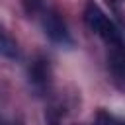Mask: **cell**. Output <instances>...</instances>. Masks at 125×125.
<instances>
[{
	"label": "cell",
	"mask_w": 125,
	"mask_h": 125,
	"mask_svg": "<svg viewBox=\"0 0 125 125\" xmlns=\"http://www.w3.org/2000/svg\"><path fill=\"white\" fill-rule=\"evenodd\" d=\"M25 8L31 16H35L39 20V25L43 29V33L57 45L61 47H72V37H70V31L64 23V20L61 18V14L47 6L43 0H25Z\"/></svg>",
	"instance_id": "1"
},
{
	"label": "cell",
	"mask_w": 125,
	"mask_h": 125,
	"mask_svg": "<svg viewBox=\"0 0 125 125\" xmlns=\"http://www.w3.org/2000/svg\"><path fill=\"white\" fill-rule=\"evenodd\" d=\"M84 21H86L88 29L94 31L105 45H113V43L123 41V35H121V31L117 29V25L105 16V12H104L94 0H88V2H86Z\"/></svg>",
	"instance_id": "2"
},
{
	"label": "cell",
	"mask_w": 125,
	"mask_h": 125,
	"mask_svg": "<svg viewBox=\"0 0 125 125\" xmlns=\"http://www.w3.org/2000/svg\"><path fill=\"white\" fill-rule=\"evenodd\" d=\"M107 47V66L115 80L125 82V41L105 45Z\"/></svg>",
	"instance_id": "3"
},
{
	"label": "cell",
	"mask_w": 125,
	"mask_h": 125,
	"mask_svg": "<svg viewBox=\"0 0 125 125\" xmlns=\"http://www.w3.org/2000/svg\"><path fill=\"white\" fill-rule=\"evenodd\" d=\"M107 2H109V4H113V6H117V4H119V2H123V0H107Z\"/></svg>",
	"instance_id": "6"
},
{
	"label": "cell",
	"mask_w": 125,
	"mask_h": 125,
	"mask_svg": "<svg viewBox=\"0 0 125 125\" xmlns=\"http://www.w3.org/2000/svg\"><path fill=\"white\" fill-rule=\"evenodd\" d=\"M29 82L35 90H45L51 82V70H49V61L37 59L29 66Z\"/></svg>",
	"instance_id": "4"
},
{
	"label": "cell",
	"mask_w": 125,
	"mask_h": 125,
	"mask_svg": "<svg viewBox=\"0 0 125 125\" xmlns=\"http://www.w3.org/2000/svg\"><path fill=\"white\" fill-rule=\"evenodd\" d=\"M94 125H125V119L102 109V111H98V115H96V123H94Z\"/></svg>",
	"instance_id": "5"
},
{
	"label": "cell",
	"mask_w": 125,
	"mask_h": 125,
	"mask_svg": "<svg viewBox=\"0 0 125 125\" xmlns=\"http://www.w3.org/2000/svg\"><path fill=\"white\" fill-rule=\"evenodd\" d=\"M0 35H2V31H0Z\"/></svg>",
	"instance_id": "7"
}]
</instances>
